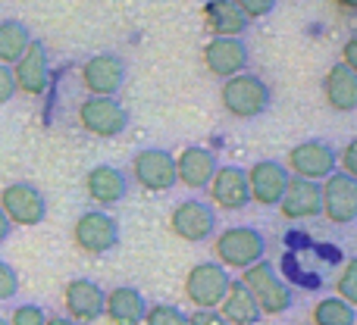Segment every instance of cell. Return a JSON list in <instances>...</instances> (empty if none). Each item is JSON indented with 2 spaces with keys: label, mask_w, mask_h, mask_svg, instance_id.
<instances>
[{
  "label": "cell",
  "mask_w": 357,
  "mask_h": 325,
  "mask_svg": "<svg viewBox=\"0 0 357 325\" xmlns=\"http://www.w3.org/2000/svg\"><path fill=\"white\" fill-rule=\"evenodd\" d=\"M142 325H188V313L173 303H148Z\"/></svg>",
  "instance_id": "cell-27"
},
{
  "label": "cell",
  "mask_w": 357,
  "mask_h": 325,
  "mask_svg": "<svg viewBox=\"0 0 357 325\" xmlns=\"http://www.w3.org/2000/svg\"><path fill=\"white\" fill-rule=\"evenodd\" d=\"M220 104L232 119H257L270 110L273 91L260 75L254 72H238L232 79L222 81L220 88Z\"/></svg>",
  "instance_id": "cell-2"
},
{
  "label": "cell",
  "mask_w": 357,
  "mask_h": 325,
  "mask_svg": "<svg viewBox=\"0 0 357 325\" xmlns=\"http://www.w3.org/2000/svg\"><path fill=\"white\" fill-rule=\"evenodd\" d=\"M85 194L91 197L98 207H113V203L126 200V194H129V175H126L119 166L100 163V166H94V169H88Z\"/></svg>",
  "instance_id": "cell-19"
},
{
  "label": "cell",
  "mask_w": 357,
  "mask_h": 325,
  "mask_svg": "<svg viewBox=\"0 0 357 325\" xmlns=\"http://www.w3.org/2000/svg\"><path fill=\"white\" fill-rule=\"evenodd\" d=\"M144 310H148V301L132 285H116L104 294V316L113 325H142Z\"/></svg>",
  "instance_id": "cell-21"
},
{
  "label": "cell",
  "mask_w": 357,
  "mask_h": 325,
  "mask_svg": "<svg viewBox=\"0 0 357 325\" xmlns=\"http://www.w3.org/2000/svg\"><path fill=\"white\" fill-rule=\"evenodd\" d=\"M323 97L333 110L339 113H354L357 110V72L342 63H335L323 79Z\"/></svg>",
  "instance_id": "cell-23"
},
{
  "label": "cell",
  "mask_w": 357,
  "mask_h": 325,
  "mask_svg": "<svg viewBox=\"0 0 357 325\" xmlns=\"http://www.w3.org/2000/svg\"><path fill=\"white\" fill-rule=\"evenodd\" d=\"M248 172V194L257 207H276L289 184V169L279 160H257Z\"/></svg>",
  "instance_id": "cell-15"
},
{
  "label": "cell",
  "mask_w": 357,
  "mask_h": 325,
  "mask_svg": "<svg viewBox=\"0 0 357 325\" xmlns=\"http://www.w3.org/2000/svg\"><path fill=\"white\" fill-rule=\"evenodd\" d=\"M73 241L82 253L104 257V253H110L119 244V222L107 209H88V213H82L75 219Z\"/></svg>",
  "instance_id": "cell-6"
},
{
  "label": "cell",
  "mask_w": 357,
  "mask_h": 325,
  "mask_svg": "<svg viewBox=\"0 0 357 325\" xmlns=\"http://www.w3.org/2000/svg\"><path fill=\"white\" fill-rule=\"evenodd\" d=\"M132 178L144 191H173L176 188V157L167 148L138 150L132 160Z\"/></svg>",
  "instance_id": "cell-13"
},
{
  "label": "cell",
  "mask_w": 357,
  "mask_h": 325,
  "mask_svg": "<svg viewBox=\"0 0 357 325\" xmlns=\"http://www.w3.org/2000/svg\"><path fill=\"white\" fill-rule=\"evenodd\" d=\"M13 94H16V85H13V72H10V66H3V63H0V106L10 104Z\"/></svg>",
  "instance_id": "cell-34"
},
{
  "label": "cell",
  "mask_w": 357,
  "mask_h": 325,
  "mask_svg": "<svg viewBox=\"0 0 357 325\" xmlns=\"http://www.w3.org/2000/svg\"><path fill=\"white\" fill-rule=\"evenodd\" d=\"M0 325H10V322H6V319H3V316H0Z\"/></svg>",
  "instance_id": "cell-39"
},
{
  "label": "cell",
  "mask_w": 357,
  "mask_h": 325,
  "mask_svg": "<svg viewBox=\"0 0 357 325\" xmlns=\"http://www.w3.org/2000/svg\"><path fill=\"white\" fill-rule=\"evenodd\" d=\"M216 313H220L229 325H257L260 322L257 303H254V297L248 294V288L238 282V278L229 282V288H226V294H222Z\"/></svg>",
  "instance_id": "cell-24"
},
{
  "label": "cell",
  "mask_w": 357,
  "mask_h": 325,
  "mask_svg": "<svg viewBox=\"0 0 357 325\" xmlns=\"http://www.w3.org/2000/svg\"><path fill=\"white\" fill-rule=\"evenodd\" d=\"M10 235H13V222L6 219V213L0 209V244H3V241L10 238Z\"/></svg>",
  "instance_id": "cell-36"
},
{
  "label": "cell",
  "mask_w": 357,
  "mask_h": 325,
  "mask_svg": "<svg viewBox=\"0 0 357 325\" xmlns=\"http://www.w3.org/2000/svg\"><path fill=\"white\" fill-rule=\"evenodd\" d=\"M201 16L213 38H241L248 31V19L232 0H207Z\"/></svg>",
  "instance_id": "cell-22"
},
{
  "label": "cell",
  "mask_w": 357,
  "mask_h": 325,
  "mask_svg": "<svg viewBox=\"0 0 357 325\" xmlns=\"http://www.w3.org/2000/svg\"><path fill=\"white\" fill-rule=\"evenodd\" d=\"M0 209L6 213V219L13 225H22V228H31V225H41L47 219V200L44 194L35 188L31 182H13L0 191Z\"/></svg>",
  "instance_id": "cell-8"
},
{
  "label": "cell",
  "mask_w": 357,
  "mask_h": 325,
  "mask_svg": "<svg viewBox=\"0 0 357 325\" xmlns=\"http://www.w3.org/2000/svg\"><path fill=\"white\" fill-rule=\"evenodd\" d=\"M229 272L220 263H197L185 276V297L195 303V310H216L229 288Z\"/></svg>",
  "instance_id": "cell-10"
},
{
  "label": "cell",
  "mask_w": 357,
  "mask_h": 325,
  "mask_svg": "<svg viewBox=\"0 0 357 325\" xmlns=\"http://www.w3.org/2000/svg\"><path fill=\"white\" fill-rule=\"evenodd\" d=\"M10 325H44L47 322V313H44L38 303H19L16 310L10 313Z\"/></svg>",
  "instance_id": "cell-29"
},
{
  "label": "cell",
  "mask_w": 357,
  "mask_h": 325,
  "mask_svg": "<svg viewBox=\"0 0 357 325\" xmlns=\"http://www.w3.org/2000/svg\"><path fill=\"white\" fill-rule=\"evenodd\" d=\"M79 125L94 138H116L129 129V113L116 97H85L79 104Z\"/></svg>",
  "instance_id": "cell-9"
},
{
  "label": "cell",
  "mask_w": 357,
  "mask_h": 325,
  "mask_svg": "<svg viewBox=\"0 0 357 325\" xmlns=\"http://www.w3.org/2000/svg\"><path fill=\"white\" fill-rule=\"evenodd\" d=\"M310 322L314 325H354L357 310L351 303H345L342 297H323L310 310Z\"/></svg>",
  "instance_id": "cell-26"
},
{
  "label": "cell",
  "mask_w": 357,
  "mask_h": 325,
  "mask_svg": "<svg viewBox=\"0 0 357 325\" xmlns=\"http://www.w3.org/2000/svg\"><path fill=\"white\" fill-rule=\"evenodd\" d=\"M63 303H66V313L73 322L91 325L104 316V288L94 278H69Z\"/></svg>",
  "instance_id": "cell-14"
},
{
  "label": "cell",
  "mask_w": 357,
  "mask_h": 325,
  "mask_svg": "<svg viewBox=\"0 0 357 325\" xmlns=\"http://www.w3.org/2000/svg\"><path fill=\"white\" fill-rule=\"evenodd\" d=\"M238 282L245 285L248 294L254 297L260 316H282L295 307V291H291L289 282L276 272V266L266 263V260L248 266L245 276H241Z\"/></svg>",
  "instance_id": "cell-1"
},
{
  "label": "cell",
  "mask_w": 357,
  "mask_h": 325,
  "mask_svg": "<svg viewBox=\"0 0 357 325\" xmlns=\"http://www.w3.org/2000/svg\"><path fill=\"white\" fill-rule=\"evenodd\" d=\"M232 3L238 6L248 22H251V19H264L276 10V0H232Z\"/></svg>",
  "instance_id": "cell-30"
},
{
  "label": "cell",
  "mask_w": 357,
  "mask_h": 325,
  "mask_svg": "<svg viewBox=\"0 0 357 325\" xmlns=\"http://www.w3.org/2000/svg\"><path fill=\"white\" fill-rule=\"evenodd\" d=\"M354 154H357V141L351 138V141L345 144V150L335 157V163H342L339 172H345V175H351V178H357V160H354Z\"/></svg>",
  "instance_id": "cell-32"
},
{
  "label": "cell",
  "mask_w": 357,
  "mask_h": 325,
  "mask_svg": "<svg viewBox=\"0 0 357 325\" xmlns=\"http://www.w3.org/2000/svg\"><path fill=\"white\" fill-rule=\"evenodd\" d=\"M169 228L188 244H201V241L213 238L216 232V209L204 197H185L169 209Z\"/></svg>",
  "instance_id": "cell-4"
},
{
  "label": "cell",
  "mask_w": 357,
  "mask_h": 325,
  "mask_svg": "<svg viewBox=\"0 0 357 325\" xmlns=\"http://www.w3.org/2000/svg\"><path fill=\"white\" fill-rule=\"evenodd\" d=\"M19 294V276L6 260H0V301H13Z\"/></svg>",
  "instance_id": "cell-31"
},
{
  "label": "cell",
  "mask_w": 357,
  "mask_h": 325,
  "mask_svg": "<svg viewBox=\"0 0 357 325\" xmlns=\"http://www.w3.org/2000/svg\"><path fill=\"white\" fill-rule=\"evenodd\" d=\"M213 253L222 269H248L260 263L266 253V238L254 225H232L222 228L213 241Z\"/></svg>",
  "instance_id": "cell-3"
},
{
  "label": "cell",
  "mask_w": 357,
  "mask_h": 325,
  "mask_svg": "<svg viewBox=\"0 0 357 325\" xmlns=\"http://www.w3.org/2000/svg\"><path fill=\"white\" fill-rule=\"evenodd\" d=\"M210 203H216L220 209L238 213L251 203L248 194V172L241 166H216L213 178H210Z\"/></svg>",
  "instance_id": "cell-17"
},
{
  "label": "cell",
  "mask_w": 357,
  "mask_h": 325,
  "mask_svg": "<svg viewBox=\"0 0 357 325\" xmlns=\"http://www.w3.org/2000/svg\"><path fill=\"white\" fill-rule=\"evenodd\" d=\"M29 41H31V31L25 29L19 19H3V22H0V63L13 66V63L25 54Z\"/></svg>",
  "instance_id": "cell-25"
},
{
  "label": "cell",
  "mask_w": 357,
  "mask_h": 325,
  "mask_svg": "<svg viewBox=\"0 0 357 325\" xmlns=\"http://www.w3.org/2000/svg\"><path fill=\"white\" fill-rule=\"evenodd\" d=\"M188 325H229L216 310H195L188 313Z\"/></svg>",
  "instance_id": "cell-33"
},
{
  "label": "cell",
  "mask_w": 357,
  "mask_h": 325,
  "mask_svg": "<svg viewBox=\"0 0 357 325\" xmlns=\"http://www.w3.org/2000/svg\"><path fill=\"white\" fill-rule=\"evenodd\" d=\"M320 216L333 225H351L357 219V178L335 169L320 182Z\"/></svg>",
  "instance_id": "cell-7"
},
{
  "label": "cell",
  "mask_w": 357,
  "mask_h": 325,
  "mask_svg": "<svg viewBox=\"0 0 357 325\" xmlns=\"http://www.w3.org/2000/svg\"><path fill=\"white\" fill-rule=\"evenodd\" d=\"M201 60L210 75L226 81V79H232V75L245 72L251 56H248V44L241 41V38H213V41H207Z\"/></svg>",
  "instance_id": "cell-16"
},
{
  "label": "cell",
  "mask_w": 357,
  "mask_h": 325,
  "mask_svg": "<svg viewBox=\"0 0 357 325\" xmlns=\"http://www.w3.org/2000/svg\"><path fill=\"white\" fill-rule=\"evenodd\" d=\"M10 72H13V85H16V91L29 94V97H41V94L50 88L47 47L31 38L29 47H25V54L10 66Z\"/></svg>",
  "instance_id": "cell-12"
},
{
  "label": "cell",
  "mask_w": 357,
  "mask_h": 325,
  "mask_svg": "<svg viewBox=\"0 0 357 325\" xmlns=\"http://www.w3.org/2000/svg\"><path fill=\"white\" fill-rule=\"evenodd\" d=\"M44 325H79V322H73L69 316H47V322Z\"/></svg>",
  "instance_id": "cell-38"
},
{
  "label": "cell",
  "mask_w": 357,
  "mask_h": 325,
  "mask_svg": "<svg viewBox=\"0 0 357 325\" xmlns=\"http://www.w3.org/2000/svg\"><path fill=\"white\" fill-rule=\"evenodd\" d=\"M216 154L210 148H201V144H191L182 154L176 157V182H182L185 188L191 191H207L210 178L216 172Z\"/></svg>",
  "instance_id": "cell-20"
},
{
  "label": "cell",
  "mask_w": 357,
  "mask_h": 325,
  "mask_svg": "<svg viewBox=\"0 0 357 325\" xmlns=\"http://www.w3.org/2000/svg\"><path fill=\"white\" fill-rule=\"evenodd\" d=\"M335 297H342L345 303H357V260H348L345 269L335 278Z\"/></svg>",
  "instance_id": "cell-28"
},
{
  "label": "cell",
  "mask_w": 357,
  "mask_h": 325,
  "mask_svg": "<svg viewBox=\"0 0 357 325\" xmlns=\"http://www.w3.org/2000/svg\"><path fill=\"white\" fill-rule=\"evenodd\" d=\"M342 66H348L357 72V38H348L345 47H342Z\"/></svg>",
  "instance_id": "cell-35"
},
{
  "label": "cell",
  "mask_w": 357,
  "mask_h": 325,
  "mask_svg": "<svg viewBox=\"0 0 357 325\" xmlns=\"http://www.w3.org/2000/svg\"><path fill=\"white\" fill-rule=\"evenodd\" d=\"M333 3L339 6L342 13H354V10H357V0H333Z\"/></svg>",
  "instance_id": "cell-37"
},
{
  "label": "cell",
  "mask_w": 357,
  "mask_h": 325,
  "mask_svg": "<svg viewBox=\"0 0 357 325\" xmlns=\"http://www.w3.org/2000/svg\"><path fill=\"white\" fill-rule=\"evenodd\" d=\"M279 213L289 222H301V219H317L320 216V182H307V178H295L289 175L282 197H279Z\"/></svg>",
  "instance_id": "cell-18"
},
{
  "label": "cell",
  "mask_w": 357,
  "mask_h": 325,
  "mask_svg": "<svg viewBox=\"0 0 357 325\" xmlns=\"http://www.w3.org/2000/svg\"><path fill=\"white\" fill-rule=\"evenodd\" d=\"M335 157H339V150H335L329 141H323V138H307V141L295 144V148L289 150L285 169H289V175H295V178L320 182V178L333 175V172L339 169Z\"/></svg>",
  "instance_id": "cell-5"
},
{
  "label": "cell",
  "mask_w": 357,
  "mask_h": 325,
  "mask_svg": "<svg viewBox=\"0 0 357 325\" xmlns=\"http://www.w3.org/2000/svg\"><path fill=\"white\" fill-rule=\"evenodd\" d=\"M126 85V63L119 54H94L82 66V88L88 97H116Z\"/></svg>",
  "instance_id": "cell-11"
}]
</instances>
